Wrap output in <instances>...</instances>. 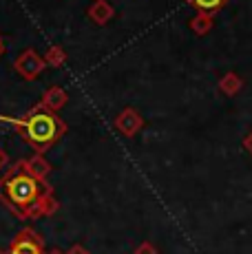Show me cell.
<instances>
[{
    "instance_id": "6da1fadb",
    "label": "cell",
    "mask_w": 252,
    "mask_h": 254,
    "mask_svg": "<svg viewBox=\"0 0 252 254\" xmlns=\"http://www.w3.org/2000/svg\"><path fill=\"white\" fill-rule=\"evenodd\" d=\"M47 186L33 173L27 170V164H18L0 179V199L20 217L31 214L36 206L42 201Z\"/></svg>"
},
{
    "instance_id": "7a4b0ae2",
    "label": "cell",
    "mask_w": 252,
    "mask_h": 254,
    "mask_svg": "<svg viewBox=\"0 0 252 254\" xmlns=\"http://www.w3.org/2000/svg\"><path fill=\"white\" fill-rule=\"evenodd\" d=\"M0 122H7V124H13L16 128H20L25 139L36 150H47L64 133V124L60 122V117H56L49 111H33L22 120L0 115Z\"/></svg>"
},
{
    "instance_id": "3957f363",
    "label": "cell",
    "mask_w": 252,
    "mask_h": 254,
    "mask_svg": "<svg viewBox=\"0 0 252 254\" xmlns=\"http://www.w3.org/2000/svg\"><path fill=\"white\" fill-rule=\"evenodd\" d=\"M9 254H42V241L33 230H22L11 241Z\"/></svg>"
},
{
    "instance_id": "277c9868",
    "label": "cell",
    "mask_w": 252,
    "mask_h": 254,
    "mask_svg": "<svg viewBox=\"0 0 252 254\" xmlns=\"http://www.w3.org/2000/svg\"><path fill=\"white\" fill-rule=\"evenodd\" d=\"M192 2H195L199 9H203V11H215V9H219L221 4L226 2V0H192Z\"/></svg>"
},
{
    "instance_id": "5b68a950",
    "label": "cell",
    "mask_w": 252,
    "mask_h": 254,
    "mask_svg": "<svg viewBox=\"0 0 252 254\" xmlns=\"http://www.w3.org/2000/svg\"><path fill=\"white\" fill-rule=\"evenodd\" d=\"M2 166H4V153L0 150V170H2Z\"/></svg>"
},
{
    "instance_id": "8992f818",
    "label": "cell",
    "mask_w": 252,
    "mask_h": 254,
    "mask_svg": "<svg viewBox=\"0 0 252 254\" xmlns=\"http://www.w3.org/2000/svg\"><path fill=\"white\" fill-rule=\"evenodd\" d=\"M0 53H2V45H0Z\"/></svg>"
}]
</instances>
